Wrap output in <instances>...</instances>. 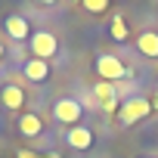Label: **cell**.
I'll use <instances>...</instances> for the list:
<instances>
[{"label":"cell","mask_w":158,"mask_h":158,"mask_svg":"<svg viewBox=\"0 0 158 158\" xmlns=\"http://www.w3.org/2000/svg\"><path fill=\"white\" fill-rule=\"evenodd\" d=\"M6 59V47H3V40H0V62Z\"/></svg>","instance_id":"9a60e30c"},{"label":"cell","mask_w":158,"mask_h":158,"mask_svg":"<svg viewBox=\"0 0 158 158\" xmlns=\"http://www.w3.org/2000/svg\"><path fill=\"white\" fill-rule=\"evenodd\" d=\"M0 106L22 115L25 106H28V93H25V87H19L16 81H3V84H0Z\"/></svg>","instance_id":"8992f818"},{"label":"cell","mask_w":158,"mask_h":158,"mask_svg":"<svg viewBox=\"0 0 158 158\" xmlns=\"http://www.w3.org/2000/svg\"><path fill=\"white\" fill-rule=\"evenodd\" d=\"M50 115H53V121H56V124L77 127V124L84 121V115H87V102H84L81 96H59V99H53Z\"/></svg>","instance_id":"6da1fadb"},{"label":"cell","mask_w":158,"mask_h":158,"mask_svg":"<svg viewBox=\"0 0 158 158\" xmlns=\"http://www.w3.org/2000/svg\"><path fill=\"white\" fill-rule=\"evenodd\" d=\"M93 143H96V133L87 124H77V127L65 130V146L74 149V152H87V149H93Z\"/></svg>","instance_id":"30bf717a"},{"label":"cell","mask_w":158,"mask_h":158,"mask_svg":"<svg viewBox=\"0 0 158 158\" xmlns=\"http://www.w3.org/2000/svg\"><path fill=\"white\" fill-rule=\"evenodd\" d=\"M16 158H62V155H59V152H47V155H40V152H34V149H19Z\"/></svg>","instance_id":"4fadbf2b"},{"label":"cell","mask_w":158,"mask_h":158,"mask_svg":"<svg viewBox=\"0 0 158 158\" xmlns=\"http://www.w3.org/2000/svg\"><path fill=\"white\" fill-rule=\"evenodd\" d=\"M149 115H152V99H146V96H130V99H124L121 109H118L121 127H133L136 121H146Z\"/></svg>","instance_id":"7a4b0ae2"},{"label":"cell","mask_w":158,"mask_h":158,"mask_svg":"<svg viewBox=\"0 0 158 158\" xmlns=\"http://www.w3.org/2000/svg\"><path fill=\"white\" fill-rule=\"evenodd\" d=\"M146 158H149V155H146Z\"/></svg>","instance_id":"e0dca14e"},{"label":"cell","mask_w":158,"mask_h":158,"mask_svg":"<svg viewBox=\"0 0 158 158\" xmlns=\"http://www.w3.org/2000/svg\"><path fill=\"white\" fill-rule=\"evenodd\" d=\"M133 47H136L139 56L158 59V31H155V28H143V31L133 37Z\"/></svg>","instance_id":"8fae6325"},{"label":"cell","mask_w":158,"mask_h":158,"mask_svg":"<svg viewBox=\"0 0 158 158\" xmlns=\"http://www.w3.org/2000/svg\"><path fill=\"white\" fill-rule=\"evenodd\" d=\"M96 74H99V81L118 84V81H124V77H130V68L115 53H96Z\"/></svg>","instance_id":"3957f363"},{"label":"cell","mask_w":158,"mask_h":158,"mask_svg":"<svg viewBox=\"0 0 158 158\" xmlns=\"http://www.w3.org/2000/svg\"><path fill=\"white\" fill-rule=\"evenodd\" d=\"M19 71H22V77L28 84H47L50 81V62H44V59H34V56H28V59H22L19 62Z\"/></svg>","instance_id":"9c48e42d"},{"label":"cell","mask_w":158,"mask_h":158,"mask_svg":"<svg viewBox=\"0 0 158 158\" xmlns=\"http://www.w3.org/2000/svg\"><path fill=\"white\" fill-rule=\"evenodd\" d=\"M47 130V115L37 109H25L22 115H16V133L25 139H37Z\"/></svg>","instance_id":"5b68a950"},{"label":"cell","mask_w":158,"mask_h":158,"mask_svg":"<svg viewBox=\"0 0 158 158\" xmlns=\"http://www.w3.org/2000/svg\"><path fill=\"white\" fill-rule=\"evenodd\" d=\"M87 13H109V3H106V0H84V3H81Z\"/></svg>","instance_id":"5bb4252c"},{"label":"cell","mask_w":158,"mask_h":158,"mask_svg":"<svg viewBox=\"0 0 158 158\" xmlns=\"http://www.w3.org/2000/svg\"><path fill=\"white\" fill-rule=\"evenodd\" d=\"M93 96L99 99V109L102 112H109V115H115L118 109H121V96H118V84H109V81H96L93 84Z\"/></svg>","instance_id":"ba28073f"},{"label":"cell","mask_w":158,"mask_h":158,"mask_svg":"<svg viewBox=\"0 0 158 158\" xmlns=\"http://www.w3.org/2000/svg\"><path fill=\"white\" fill-rule=\"evenodd\" d=\"M3 31H6V37H10L13 44H28L31 34H34L31 22H28L22 13H10V16L3 19Z\"/></svg>","instance_id":"52a82bcc"},{"label":"cell","mask_w":158,"mask_h":158,"mask_svg":"<svg viewBox=\"0 0 158 158\" xmlns=\"http://www.w3.org/2000/svg\"><path fill=\"white\" fill-rule=\"evenodd\" d=\"M152 109H158V93H155V96H152Z\"/></svg>","instance_id":"2e32d148"},{"label":"cell","mask_w":158,"mask_h":158,"mask_svg":"<svg viewBox=\"0 0 158 158\" xmlns=\"http://www.w3.org/2000/svg\"><path fill=\"white\" fill-rule=\"evenodd\" d=\"M109 34L118 40V44H127L130 40V28H127V22H124V16H112V22H109Z\"/></svg>","instance_id":"7c38bea8"},{"label":"cell","mask_w":158,"mask_h":158,"mask_svg":"<svg viewBox=\"0 0 158 158\" xmlns=\"http://www.w3.org/2000/svg\"><path fill=\"white\" fill-rule=\"evenodd\" d=\"M28 50H31L34 59L50 62V59H56V53H59V37H56L53 31H47V28H37V31L31 34V40H28Z\"/></svg>","instance_id":"277c9868"}]
</instances>
